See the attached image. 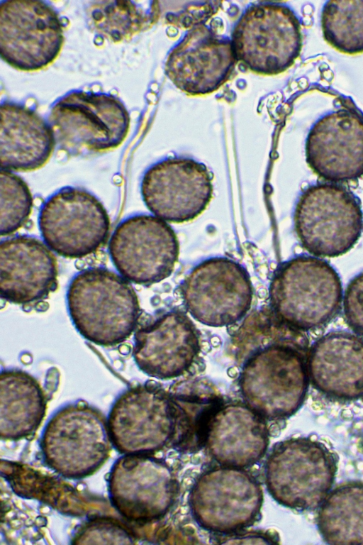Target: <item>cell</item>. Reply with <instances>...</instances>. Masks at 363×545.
Returning <instances> with one entry per match:
<instances>
[{"label": "cell", "instance_id": "obj_1", "mask_svg": "<svg viewBox=\"0 0 363 545\" xmlns=\"http://www.w3.org/2000/svg\"><path fill=\"white\" fill-rule=\"evenodd\" d=\"M67 303L80 335L104 347L116 346L128 339L140 316L138 297L129 281L101 267L89 268L74 276Z\"/></svg>", "mask_w": 363, "mask_h": 545}, {"label": "cell", "instance_id": "obj_2", "mask_svg": "<svg viewBox=\"0 0 363 545\" xmlns=\"http://www.w3.org/2000/svg\"><path fill=\"white\" fill-rule=\"evenodd\" d=\"M308 342L278 343L252 353L242 364L239 386L245 404L266 420L295 414L308 391Z\"/></svg>", "mask_w": 363, "mask_h": 545}, {"label": "cell", "instance_id": "obj_3", "mask_svg": "<svg viewBox=\"0 0 363 545\" xmlns=\"http://www.w3.org/2000/svg\"><path fill=\"white\" fill-rule=\"evenodd\" d=\"M274 312L290 326L306 331L330 322L342 302L340 277L326 260L300 255L281 263L269 288Z\"/></svg>", "mask_w": 363, "mask_h": 545}, {"label": "cell", "instance_id": "obj_4", "mask_svg": "<svg viewBox=\"0 0 363 545\" xmlns=\"http://www.w3.org/2000/svg\"><path fill=\"white\" fill-rule=\"evenodd\" d=\"M48 122L56 145L77 156L119 147L128 136L130 116L123 102L113 94L74 90L54 102Z\"/></svg>", "mask_w": 363, "mask_h": 545}, {"label": "cell", "instance_id": "obj_5", "mask_svg": "<svg viewBox=\"0 0 363 545\" xmlns=\"http://www.w3.org/2000/svg\"><path fill=\"white\" fill-rule=\"evenodd\" d=\"M112 446L107 419L84 401L57 410L45 426L40 443L45 464L69 479L96 472L108 458Z\"/></svg>", "mask_w": 363, "mask_h": 545}, {"label": "cell", "instance_id": "obj_6", "mask_svg": "<svg viewBox=\"0 0 363 545\" xmlns=\"http://www.w3.org/2000/svg\"><path fill=\"white\" fill-rule=\"evenodd\" d=\"M296 234L316 257H337L357 243L363 230L358 198L336 183H318L305 189L294 214Z\"/></svg>", "mask_w": 363, "mask_h": 545}, {"label": "cell", "instance_id": "obj_7", "mask_svg": "<svg viewBox=\"0 0 363 545\" xmlns=\"http://www.w3.org/2000/svg\"><path fill=\"white\" fill-rule=\"evenodd\" d=\"M336 472L333 454L321 442L297 437L275 444L264 467L268 492L279 504L298 510L320 506Z\"/></svg>", "mask_w": 363, "mask_h": 545}, {"label": "cell", "instance_id": "obj_8", "mask_svg": "<svg viewBox=\"0 0 363 545\" xmlns=\"http://www.w3.org/2000/svg\"><path fill=\"white\" fill-rule=\"evenodd\" d=\"M231 41L236 60L245 68L259 75H278L291 67L301 54V22L285 4L257 2L238 20Z\"/></svg>", "mask_w": 363, "mask_h": 545}, {"label": "cell", "instance_id": "obj_9", "mask_svg": "<svg viewBox=\"0 0 363 545\" xmlns=\"http://www.w3.org/2000/svg\"><path fill=\"white\" fill-rule=\"evenodd\" d=\"M263 502L260 483L245 468L219 465L197 478L189 505L196 523L208 532L228 535L255 522Z\"/></svg>", "mask_w": 363, "mask_h": 545}, {"label": "cell", "instance_id": "obj_10", "mask_svg": "<svg viewBox=\"0 0 363 545\" xmlns=\"http://www.w3.org/2000/svg\"><path fill=\"white\" fill-rule=\"evenodd\" d=\"M38 226L45 243L57 254L82 258L105 244L111 221L95 195L81 187H65L43 202Z\"/></svg>", "mask_w": 363, "mask_h": 545}, {"label": "cell", "instance_id": "obj_11", "mask_svg": "<svg viewBox=\"0 0 363 545\" xmlns=\"http://www.w3.org/2000/svg\"><path fill=\"white\" fill-rule=\"evenodd\" d=\"M65 40L62 20L47 1H0V55L13 68L34 72L52 64Z\"/></svg>", "mask_w": 363, "mask_h": 545}, {"label": "cell", "instance_id": "obj_12", "mask_svg": "<svg viewBox=\"0 0 363 545\" xmlns=\"http://www.w3.org/2000/svg\"><path fill=\"white\" fill-rule=\"evenodd\" d=\"M181 293L186 309L197 321L213 327L230 326L251 307L253 287L247 269L227 257L210 258L186 276Z\"/></svg>", "mask_w": 363, "mask_h": 545}, {"label": "cell", "instance_id": "obj_13", "mask_svg": "<svg viewBox=\"0 0 363 545\" xmlns=\"http://www.w3.org/2000/svg\"><path fill=\"white\" fill-rule=\"evenodd\" d=\"M107 422L119 453L153 454L170 446L173 438L175 419L169 392L152 382L130 387L114 401Z\"/></svg>", "mask_w": 363, "mask_h": 545}, {"label": "cell", "instance_id": "obj_14", "mask_svg": "<svg viewBox=\"0 0 363 545\" xmlns=\"http://www.w3.org/2000/svg\"><path fill=\"white\" fill-rule=\"evenodd\" d=\"M108 253L121 275L148 286L171 275L178 260L179 243L174 231L164 220L136 214L116 226L109 240Z\"/></svg>", "mask_w": 363, "mask_h": 545}, {"label": "cell", "instance_id": "obj_15", "mask_svg": "<svg viewBox=\"0 0 363 545\" xmlns=\"http://www.w3.org/2000/svg\"><path fill=\"white\" fill-rule=\"evenodd\" d=\"M177 490L172 468L152 454L121 456L108 478L111 505L133 522L147 523L163 517L172 506Z\"/></svg>", "mask_w": 363, "mask_h": 545}, {"label": "cell", "instance_id": "obj_16", "mask_svg": "<svg viewBox=\"0 0 363 545\" xmlns=\"http://www.w3.org/2000/svg\"><path fill=\"white\" fill-rule=\"evenodd\" d=\"M143 200L157 217L181 224L194 220L213 197V175L202 163L184 157L162 160L144 173Z\"/></svg>", "mask_w": 363, "mask_h": 545}, {"label": "cell", "instance_id": "obj_17", "mask_svg": "<svg viewBox=\"0 0 363 545\" xmlns=\"http://www.w3.org/2000/svg\"><path fill=\"white\" fill-rule=\"evenodd\" d=\"M237 62L231 38L201 23L190 28L171 49L164 71L179 89L200 96L222 87Z\"/></svg>", "mask_w": 363, "mask_h": 545}, {"label": "cell", "instance_id": "obj_18", "mask_svg": "<svg viewBox=\"0 0 363 545\" xmlns=\"http://www.w3.org/2000/svg\"><path fill=\"white\" fill-rule=\"evenodd\" d=\"M305 153L310 168L327 181L363 176V114L342 107L320 117L309 130Z\"/></svg>", "mask_w": 363, "mask_h": 545}, {"label": "cell", "instance_id": "obj_19", "mask_svg": "<svg viewBox=\"0 0 363 545\" xmlns=\"http://www.w3.org/2000/svg\"><path fill=\"white\" fill-rule=\"evenodd\" d=\"M200 351L195 325L179 311L166 312L144 324L134 335V360L143 373L156 379L182 375L195 362Z\"/></svg>", "mask_w": 363, "mask_h": 545}, {"label": "cell", "instance_id": "obj_20", "mask_svg": "<svg viewBox=\"0 0 363 545\" xmlns=\"http://www.w3.org/2000/svg\"><path fill=\"white\" fill-rule=\"evenodd\" d=\"M57 259L40 239L19 235L0 243V295L28 305L46 298L57 285Z\"/></svg>", "mask_w": 363, "mask_h": 545}, {"label": "cell", "instance_id": "obj_21", "mask_svg": "<svg viewBox=\"0 0 363 545\" xmlns=\"http://www.w3.org/2000/svg\"><path fill=\"white\" fill-rule=\"evenodd\" d=\"M309 380L318 392L337 400L363 397V338L333 331L317 339L308 350Z\"/></svg>", "mask_w": 363, "mask_h": 545}, {"label": "cell", "instance_id": "obj_22", "mask_svg": "<svg viewBox=\"0 0 363 545\" xmlns=\"http://www.w3.org/2000/svg\"><path fill=\"white\" fill-rule=\"evenodd\" d=\"M269 441L265 419L245 404L223 403L210 419L204 447L219 465L246 468L263 458Z\"/></svg>", "mask_w": 363, "mask_h": 545}, {"label": "cell", "instance_id": "obj_23", "mask_svg": "<svg viewBox=\"0 0 363 545\" xmlns=\"http://www.w3.org/2000/svg\"><path fill=\"white\" fill-rule=\"evenodd\" d=\"M0 116L1 170L30 172L43 167L56 145L49 122L33 109L7 100L1 104Z\"/></svg>", "mask_w": 363, "mask_h": 545}, {"label": "cell", "instance_id": "obj_24", "mask_svg": "<svg viewBox=\"0 0 363 545\" xmlns=\"http://www.w3.org/2000/svg\"><path fill=\"white\" fill-rule=\"evenodd\" d=\"M174 410V430L170 446L183 453L204 447L208 423L223 403L220 392L209 380L189 378L169 389Z\"/></svg>", "mask_w": 363, "mask_h": 545}, {"label": "cell", "instance_id": "obj_25", "mask_svg": "<svg viewBox=\"0 0 363 545\" xmlns=\"http://www.w3.org/2000/svg\"><path fill=\"white\" fill-rule=\"evenodd\" d=\"M47 401L39 382L18 369L2 370L0 375V433L4 440L32 435L42 423Z\"/></svg>", "mask_w": 363, "mask_h": 545}, {"label": "cell", "instance_id": "obj_26", "mask_svg": "<svg viewBox=\"0 0 363 545\" xmlns=\"http://www.w3.org/2000/svg\"><path fill=\"white\" fill-rule=\"evenodd\" d=\"M318 527L330 544H363V483L351 482L334 489L323 500Z\"/></svg>", "mask_w": 363, "mask_h": 545}, {"label": "cell", "instance_id": "obj_27", "mask_svg": "<svg viewBox=\"0 0 363 545\" xmlns=\"http://www.w3.org/2000/svg\"><path fill=\"white\" fill-rule=\"evenodd\" d=\"M157 1H94L86 9L87 23L99 36L112 43L129 40L157 20Z\"/></svg>", "mask_w": 363, "mask_h": 545}, {"label": "cell", "instance_id": "obj_28", "mask_svg": "<svg viewBox=\"0 0 363 545\" xmlns=\"http://www.w3.org/2000/svg\"><path fill=\"white\" fill-rule=\"evenodd\" d=\"M303 331L283 321L272 309H257L242 321L232 338L235 360L239 365L255 351L278 343L308 342Z\"/></svg>", "mask_w": 363, "mask_h": 545}, {"label": "cell", "instance_id": "obj_29", "mask_svg": "<svg viewBox=\"0 0 363 545\" xmlns=\"http://www.w3.org/2000/svg\"><path fill=\"white\" fill-rule=\"evenodd\" d=\"M325 41L350 55L363 53V0H331L321 11Z\"/></svg>", "mask_w": 363, "mask_h": 545}, {"label": "cell", "instance_id": "obj_30", "mask_svg": "<svg viewBox=\"0 0 363 545\" xmlns=\"http://www.w3.org/2000/svg\"><path fill=\"white\" fill-rule=\"evenodd\" d=\"M33 207V197L27 183L11 171L0 173V233L10 235L27 222Z\"/></svg>", "mask_w": 363, "mask_h": 545}, {"label": "cell", "instance_id": "obj_31", "mask_svg": "<svg viewBox=\"0 0 363 545\" xmlns=\"http://www.w3.org/2000/svg\"><path fill=\"white\" fill-rule=\"evenodd\" d=\"M77 544H124L135 543L133 534L120 522L102 517L85 524L74 536Z\"/></svg>", "mask_w": 363, "mask_h": 545}, {"label": "cell", "instance_id": "obj_32", "mask_svg": "<svg viewBox=\"0 0 363 545\" xmlns=\"http://www.w3.org/2000/svg\"><path fill=\"white\" fill-rule=\"evenodd\" d=\"M342 305L346 323L354 333L363 336V272L348 283Z\"/></svg>", "mask_w": 363, "mask_h": 545}, {"label": "cell", "instance_id": "obj_33", "mask_svg": "<svg viewBox=\"0 0 363 545\" xmlns=\"http://www.w3.org/2000/svg\"><path fill=\"white\" fill-rule=\"evenodd\" d=\"M221 544H274V538L271 534L259 532L241 533L235 532L224 535Z\"/></svg>", "mask_w": 363, "mask_h": 545}]
</instances>
